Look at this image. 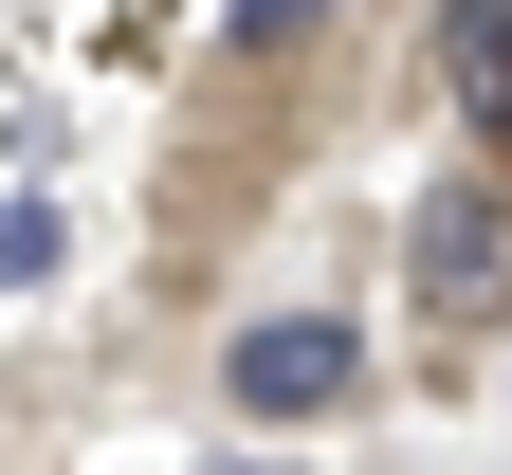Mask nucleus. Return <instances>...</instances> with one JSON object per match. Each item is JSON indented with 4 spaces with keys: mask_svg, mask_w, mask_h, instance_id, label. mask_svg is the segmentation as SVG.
Returning a JSON list of instances; mask_svg holds the SVG:
<instances>
[{
    "mask_svg": "<svg viewBox=\"0 0 512 475\" xmlns=\"http://www.w3.org/2000/svg\"><path fill=\"white\" fill-rule=\"evenodd\" d=\"M403 293L439 329H512V183H439L403 220Z\"/></svg>",
    "mask_w": 512,
    "mask_h": 475,
    "instance_id": "obj_1",
    "label": "nucleus"
},
{
    "mask_svg": "<svg viewBox=\"0 0 512 475\" xmlns=\"http://www.w3.org/2000/svg\"><path fill=\"white\" fill-rule=\"evenodd\" d=\"M220 384H238V421H330L366 384V348H348V311H256L220 348Z\"/></svg>",
    "mask_w": 512,
    "mask_h": 475,
    "instance_id": "obj_2",
    "label": "nucleus"
},
{
    "mask_svg": "<svg viewBox=\"0 0 512 475\" xmlns=\"http://www.w3.org/2000/svg\"><path fill=\"white\" fill-rule=\"evenodd\" d=\"M421 55H439V110H458L476 147H512V0H439Z\"/></svg>",
    "mask_w": 512,
    "mask_h": 475,
    "instance_id": "obj_3",
    "label": "nucleus"
},
{
    "mask_svg": "<svg viewBox=\"0 0 512 475\" xmlns=\"http://www.w3.org/2000/svg\"><path fill=\"white\" fill-rule=\"evenodd\" d=\"M55 256H74V220L55 201H0V293H55Z\"/></svg>",
    "mask_w": 512,
    "mask_h": 475,
    "instance_id": "obj_4",
    "label": "nucleus"
},
{
    "mask_svg": "<svg viewBox=\"0 0 512 475\" xmlns=\"http://www.w3.org/2000/svg\"><path fill=\"white\" fill-rule=\"evenodd\" d=\"M311 19H330V0H238V55H293Z\"/></svg>",
    "mask_w": 512,
    "mask_h": 475,
    "instance_id": "obj_5",
    "label": "nucleus"
}]
</instances>
